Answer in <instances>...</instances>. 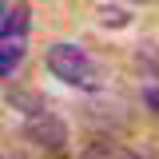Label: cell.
<instances>
[{
	"label": "cell",
	"instance_id": "6da1fadb",
	"mask_svg": "<svg viewBox=\"0 0 159 159\" xmlns=\"http://www.w3.org/2000/svg\"><path fill=\"white\" fill-rule=\"evenodd\" d=\"M48 72L64 84H72V88H84V92H96L103 88V72H99V64L92 60L88 48H80V44H68V40H60L48 48Z\"/></svg>",
	"mask_w": 159,
	"mask_h": 159
},
{
	"label": "cell",
	"instance_id": "7a4b0ae2",
	"mask_svg": "<svg viewBox=\"0 0 159 159\" xmlns=\"http://www.w3.org/2000/svg\"><path fill=\"white\" fill-rule=\"evenodd\" d=\"M32 103V111H24V123H28V135L36 139L40 147H52V151H60L64 147V139H68V131H64V123H60L44 103H40L36 96L28 99Z\"/></svg>",
	"mask_w": 159,
	"mask_h": 159
},
{
	"label": "cell",
	"instance_id": "3957f363",
	"mask_svg": "<svg viewBox=\"0 0 159 159\" xmlns=\"http://www.w3.org/2000/svg\"><path fill=\"white\" fill-rule=\"evenodd\" d=\"M28 56V36L24 32H12V36H0V80L12 76Z\"/></svg>",
	"mask_w": 159,
	"mask_h": 159
},
{
	"label": "cell",
	"instance_id": "277c9868",
	"mask_svg": "<svg viewBox=\"0 0 159 159\" xmlns=\"http://www.w3.org/2000/svg\"><path fill=\"white\" fill-rule=\"evenodd\" d=\"M12 32H24L28 36V12L24 8H12L8 0H0V36H12Z\"/></svg>",
	"mask_w": 159,
	"mask_h": 159
},
{
	"label": "cell",
	"instance_id": "5b68a950",
	"mask_svg": "<svg viewBox=\"0 0 159 159\" xmlns=\"http://www.w3.org/2000/svg\"><path fill=\"white\" fill-rule=\"evenodd\" d=\"M84 159H147V155H139V151L123 147V143H96V147L84 151Z\"/></svg>",
	"mask_w": 159,
	"mask_h": 159
}]
</instances>
